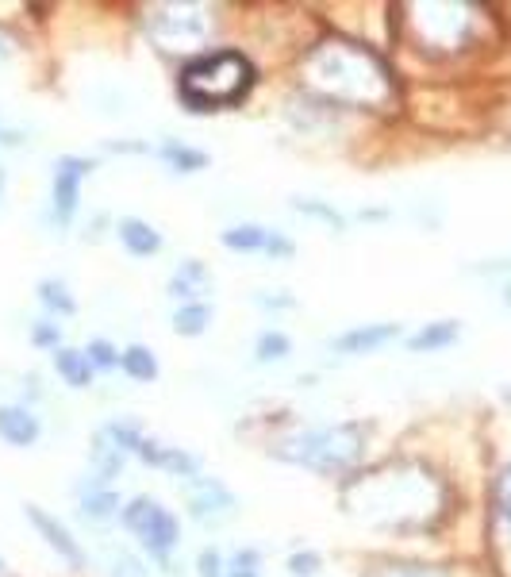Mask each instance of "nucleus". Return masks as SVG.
<instances>
[{"instance_id":"11","label":"nucleus","mask_w":511,"mask_h":577,"mask_svg":"<svg viewBox=\"0 0 511 577\" xmlns=\"http://www.w3.org/2000/svg\"><path fill=\"white\" fill-rule=\"evenodd\" d=\"M39 435H43V424L31 408H24V404H4L0 408V439L8 447H35Z\"/></svg>"},{"instance_id":"32","label":"nucleus","mask_w":511,"mask_h":577,"mask_svg":"<svg viewBox=\"0 0 511 577\" xmlns=\"http://www.w3.org/2000/svg\"><path fill=\"white\" fill-rule=\"evenodd\" d=\"M112 577H146V570H143V562H135V558L120 554V558H116V570H112Z\"/></svg>"},{"instance_id":"3","label":"nucleus","mask_w":511,"mask_h":577,"mask_svg":"<svg viewBox=\"0 0 511 577\" xmlns=\"http://www.w3.org/2000/svg\"><path fill=\"white\" fill-rule=\"evenodd\" d=\"M254 85V66L239 51H204L181 70V101L208 112V108H227L239 104Z\"/></svg>"},{"instance_id":"10","label":"nucleus","mask_w":511,"mask_h":577,"mask_svg":"<svg viewBox=\"0 0 511 577\" xmlns=\"http://www.w3.org/2000/svg\"><path fill=\"white\" fill-rule=\"evenodd\" d=\"M400 324H358L350 327V331H342L331 339V351L339 354H369V351H381V347H389L392 339H400Z\"/></svg>"},{"instance_id":"14","label":"nucleus","mask_w":511,"mask_h":577,"mask_svg":"<svg viewBox=\"0 0 511 577\" xmlns=\"http://www.w3.org/2000/svg\"><path fill=\"white\" fill-rule=\"evenodd\" d=\"M208 289H212V274H208V266L196 262V258L181 262L170 277V297L181 304H196Z\"/></svg>"},{"instance_id":"20","label":"nucleus","mask_w":511,"mask_h":577,"mask_svg":"<svg viewBox=\"0 0 511 577\" xmlns=\"http://www.w3.org/2000/svg\"><path fill=\"white\" fill-rule=\"evenodd\" d=\"M158 154L170 162L173 170H181V174H196V170L208 166V154L189 147V143H177V139H166V143L158 147Z\"/></svg>"},{"instance_id":"12","label":"nucleus","mask_w":511,"mask_h":577,"mask_svg":"<svg viewBox=\"0 0 511 577\" xmlns=\"http://www.w3.org/2000/svg\"><path fill=\"white\" fill-rule=\"evenodd\" d=\"M81 516L89 520V524H108V520H116L120 516V493L108 485V481H89L85 489H81Z\"/></svg>"},{"instance_id":"8","label":"nucleus","mask_w":511,"mask_h":577,"mask_svg":"<svg viewBox=\"0 0 511 577\" xmlns=\"http://www.w3.org/2000/svg\"><path fill=\"white\" fill-rule=\"evenodd\" d=\"M185 493H189V512H193L196 524L204 527H219L227 524L231 516H235V493L219 481V477H189V485H185Z\"/></svg>"},{"instance_id":"37","label":"nucleus","mask_w":511,"mask_h":577,"mask_svg":"<svg viewBox=\"0 0 511 577\" xmlns=\"http://www.w3.org/2000/svg\"><path fill=\"white\" fill-rule=\"evenodd\" d=\"M0 197H4V170H0Z\"/></svg>"},{"instance_id":"7","label":"nucleus","mask_w":511,"mask_h":577,"mask_svg":"<svg viewBox=\"0 0 511 577\" xmlns=\"http://www.w3.org/2000/svg\"><path fill=\"white\" fill-rule=\"evenodd\" d=\"M89 174H93V162L81 154H62L54 162V174H50V224L54 227L73 224L81 208V185Z\"/></svg>"},{"instance_id":"28","label":"nucleus","mask_w":511,"mask_h":577,"mask_svg":"<svg viewBox=\"0 0 511 577\" xmlns=\"http://www.w3.org/2000/svg\"><path fill=\"white\" fill-rule=\"evenodd\" d=\"M289 574L292 577H316L319 574V554L316 551H296L289 558Z\"/></svg>"},{"instance_id":"4","label":"nucleus","mask_w":511,"mask_h":577,"mask_svg":"<svg viewBox=\"0 0 511 577\" xmlns=\"http://www.w3.org/2000/svg\"><path fill=\"white\" fill-rule=\"evenodd\" d=\"M362 447L365 431L358 424H319L292 431L289 439L273 447V454L316 474H346L362 458Z\"/></svg>"},{"instance_id":"27","label":"nucleus","mask_w":511,"mask_h":577,"mask_svg":"<svg viewBox=\"0 0 511 577\" xmlns=\"http://www.w3.org/2000/svg\"><path fill=\"white\" fill-rule=\"evenodd\" d=\"M223 577H262V570H258V551H239L231 562H227V570H223Z\"/></svg>"},{"instance_id":"36","label":"nucleus","mask_w":511,"mask_h":577,"mask_svg":"<svg viewBox=\"0 0 511 577\" xmlns=\"http://www.w3.org/2000/svg\"><path fill=\"white\" fill-rule=\"evenodd\" d=\"M0 577H8V566H4V558H0Z\"/></svg>"},{"instance_id":"2","label":"nucleus","mask_w":511,"mask_h":577,"mask_svg":"<svg viewBox=\"0 0 511 577\" xmlns=\"http://www.w3.org/2000/svg\"><path fill=\"white\" fill-rule=\"evenodd\" d=\"M423 470L412 466H385L346 485V508L365 524L408 527L423 516Z\"/></svg>"},{"instance_id":"9","label":"nucleus","mask_w":511,"mask_h":577,"mask_svg":"<svg viewBox=\"0 0 511 577\" xmlns=\"http://www.w3.org/2000/svg\"><path fill=\"white\" fill-rule=\"evenodd\" d=\"M27 520L35 524V531L47 539V547L58 554L66 566H73V570H81V566H85V551H81V543L73 539L70 527L62 524L58 516H50L47 508H39V504H27Z\"/></svg>"},{"instance_id":"16","label":"nucleus","mask_w":511,"mask_h":577,"mask_svg":"<svg viewBox=\"0 0 511 577\" xmlns=\"http://www.w3.org/2000/svg\"><path fill=\"white\" fill-rule=\"evenodd\" d=\"M123 458H127V451L100 427L97 443H93V477L112 485V477H120V470H123Z\"/></svg>"},{"instance_id":"17","label":"nucleus","mask_w":511,"mask_h":577,"mask_svg":"<svg viewBox=\"0 0 511 577\" xmlns=\"http://www.w3.org/2000/svg\"><path fill=\"white\" fill-rule=\"evenodd\" d=\"M54 370H58V377H62L70 389H85V385H93V366H89L85 351L58 347V351H54Z\"/></svg>"},{"instance_id":"19","label":"nucleus","mask_w":511,"mask_h":577,"mask_svg":"<svg viewBox=\"0 0 511 577\" xmlns=\"http://www.w3.org/2000/svg\"><path fill=\"white\" fill-rule=\"evenodd\" d=\"M223 247L227 251H243V254H254V251H266L269 243V227H258V224H235L227 227L223 235Z\"/></svg>"},{"instance_id":"29","label":"nucleus","mask_w":511,"mask_h":577,"mask_svg":"<svg viewBox=\"0 0 511 577\" xmlns=\"http://www.w3.org/2000/svg\"><path fill=\"white\" fill-rule=\"evenodd\" d=\"M223 570H227L223 554L212 551V547H204V551H200V558H196V574H200V577H223Z\"/></svg>"},{"instance_id":"1","label":"nucleus","mask_w":511,"mask_h":577,"mask_svg":"<svg viewBox=\"0 0 511 577\" xmlns=\"http://www.w3.org/2000/svg\"><path fill=\"white\" fill-rule=\"evenodd\" d=\"M304 85L319 101L339 108H385L392 101V74L377 54L350 39H323L304 58Z\"/></svg>"},{"instance_id":"35","label":"nucleus","mask_w":511,"mask_h":577,"mask_svg":"<svg viewBox=\"0 0 511 577\" xmlns=\"http://www.w3.org/2000/svg\"><path fill=\"white\" fill-rule=\"evenodd\" d=\"M258 304H266V308H269V304H277V308H289L292 297H258Z\"/></svg>"},{"instance_id":"24","label":"nucleus","mask_w":511,"mask_h":577,"mask_svg":"<svg viewBox=\"0 0 511 577\" xmlns=\"http://www.w3.org/2000/svg\"><path fill=\"white\" fill-rule=\"evenodd\" d=\"M292 343L285 331H277V327H269L258 335V343H254V354H258V362H281V358H289Z\"/></svg>"},{"instance_id":"22","label":"nucleus","mask_w":511,"mask_h":577,"mask_svg":"<svg viewBox=\"0 0 511 577\" xmlns=\"http://www.w3.org/2000/svg\"><path fill=\"white\" fill-rule=\"evenodd\" d=\"M120 370L135 381H154L158 377V358L146 351V347H127L120 354Z\"/></svg>"},{"instance_id":"5","label":"nucleus","mask_w":511,"mask_h":577,"mask_svg":"<svg viewBox=\"0 0 511 577\" xmlns=\"http://www.w3.org/2000/svg\"><path fill=\"white\" fill-rule=\"evenodd\" d=\"M146 31L162 51L193 54L208 43L212 24L200 4H158L146 12Z\"/></svg>"},{"instance_id":"23","label":"nucleus","mask_w":511,"mask_h":577,"mask_svg":"<svg viewBox=\"0 0 511 577\" xmlns=\"http://www.w3.org/2000/svg\"><path fill=\"white\" fill-rule=\"evenodd\" d=\"M39 301H43V308H50L54 316H73V297L70 289L62 285V281H54V277H47V281H39Z\"/></svg>"},{"instance_id":"31","label":"nucleus","mask_w":511,"mask_h":577,"mask_svg":"<svg viewBox=\"0 0 511 577\" xmlns=\"http://www.w3.org/2000/svg\"><path fill=\"white\" fill-rule=\"evenodd\" d=\"M292 239H285L281 231H269V243H266V254L269 258H292Z\"/></svg>"},{"instance_id":"26","label":"nucleus","mask_w":511,"mask_h":577,"mask_svg":"<svg viewBox=\"0 0 511 577\" xmlns=\"http://www.w3.org/2000/svg\"><path fill=\"white\" fill-rule=\"evenodd\" d=\"M292 208H296V212H304V216H316V220H323V224H331L335 231H342V227H346L342 212H335L331 204H323V201H296Z\"/></svg>"},{"instance_id":"30","label":"nucleus","mask_w":511,"mask_h":577,"mask_svg":"<svg viewBox=\"0 0 511 577\" xmlns=\"http://www.w3.org/2000/svg\"><path fill=\"white\" fill-rule=\"evenodd\" d=\"M58 339H62V331H58V324H50V320H39V324L31 327V343H35V347L58 351Z\"/></svg>"},{"instance_id":"34","label":"nucleus","mask_w":511,"mask_h":577,"mask_svg":"<svg viewBox=\"0 0 511 577\" xmlns=\"http://www.w3.org/2000/svg\"><path fill=\"white\" fill-rule=\"evenodd\" d=\"M500 512L511 520V466L504 470V477H500Z\"/></svg>"},{"instance_id":"15","label":"nucleus","mask_w":511,"mask_h":577,"mask_svg":"<svg viewBox=\"0 0 511 577\" xmlns=\"http://www.w3.org/2000/svg\"><path fill=\"white\" fill-rule=\"evenodd\" d=\"M116 235L127 247V254H135V258H150V254L162 251V235L146 220H139V216H123L120 224H116Z\"/></svg>"},{"instance_id":"25","label":"nucleus","mask_w":511,"mask_h":577,"mask_svg":"<svg viewBox=\"0 0 511 577\" xmlns=\"http://www.w3.org/2000/svg\"><path fill=\"white\" fill-rule=\"evenodd\" d=\"M120 354L123 351H116L108 339H93V343L85 347V358H89L93 370H116V366H120Z\"/></svg>"},{"instance_id":"33","label":"nucleus","mask_w":511,"mask_h":577,"mask_svg":"<svg viewBox=\"0 0 511 577\" xmlns=\"http://www.w3.org/2000/svg\"><path fill=\"white\" fill-rule=\"evenodd\" d=\"M381 577H438L435 570H423V566H392Z\"/></svg>"},{"instance_id":"6","label":"nucleus","mask_w":511,"mask_h":577,"mask_svg":"<svg viewBox=\"0 0 511 577\" xmlns=\"http://www.w3.org/2000/svg\"><path fill=\"white\" fill-rule=\"evenodd\" d=\"M120 516H123V527L139 539V547H143L150 558L166 562V558L177 551L181 527H177V516H173L166 504H158L154 497H135Z\"/></svg>"},{"instance_id":"13","label":"nucleus","mask_w":511,"mask_h":577,"mask_svg":"<svg viewBox=\"0 0 511 577\" xmlns=\"http://www.w3.org/2000/svg\"><path fill=\"white\" fill-rule=\"evenodd\" d=\"M135 454H139L143 462H150V466L170 470V474H177V477H196V466H200L189 451H181V447H166V443L146 439V435H143V443H139V451Z\"/></svg>"},{"instance_id":"18","label":"nucleus","mask_w":511,"mask_h":577,"mask_svg":"<svg viewBox=\"0 0 511 577\" xmlns=\"http://www.w3.org/2000/svg\"><path fill=\"white\" fill-rule=\"evenodd\" d=\"M458 320H438V324H427V327H419L412 339H408V347H412L415 354H423V351H438V347H450L454 339H458Z\"/></svg>"},{"instance_id":"21","label":"nucleus","mask_w":511,"mask_h":577,"mask_svg":"<svg viewBox=\"0 0 511 577\" xmlns=\"http://www.w3.org/2000/svg\"><path fill=\"white\" fill-rule=\"evenodd\" d=\"M208 324H212V308L204 301L181 304V308L173 312V331H177V335H204Z\"/></svg>"}]
</instances>
